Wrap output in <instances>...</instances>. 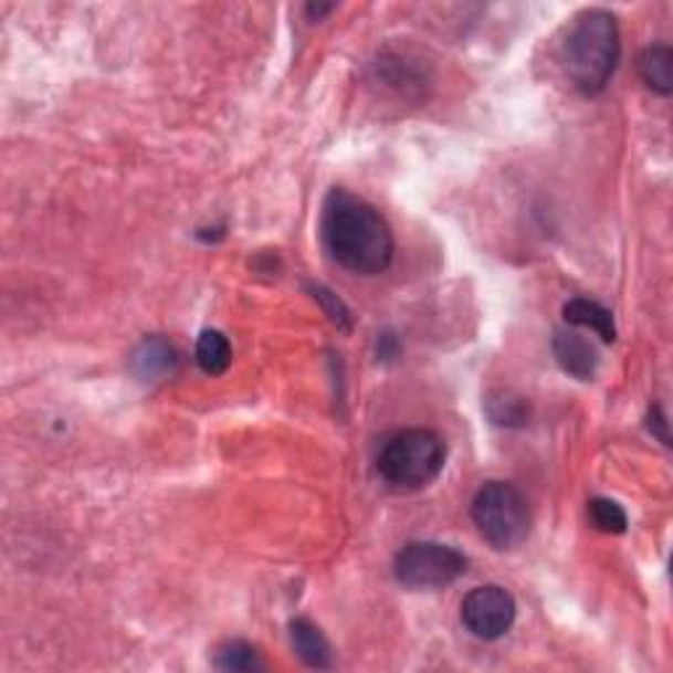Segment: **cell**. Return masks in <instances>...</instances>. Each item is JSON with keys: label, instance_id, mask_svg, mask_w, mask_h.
I'll return each mask as SVG.
<instances>
[{"label": "cell", "instance_id": "obj_1", "mask_svg": "<svg viewBox=\"0 0 673 673\" xmlns=\"http://www.w3.org/2000/svg\"><path fill=\"white\" fill-rule=\"evenodd\" d=\"M322 240L339 266L360 276L387 272L395 255L387 219L364 198L345 190H332L324 200Z\"/></svg>", "mask_w": 673, "mask_h": 673}, {"label": "cell", "instance_id": "obj_2", "mask_svg": "<svg viewBox=\"0 0 673 673\" xmlns=\"http://www.w3.org/2000/svg\"><path fill=\"white\" fill-rule=\"evenodd\" d=\"M558 59L574 90L581 95L602 93L621 61L619 19L606 9L576 13L564 32Z\"/></svg>", "mask_w": 673, "mask_h": 673}, {"label": "cell", "instance_id": "obj_3", "mask_svg": "<svg viewBox=\"0 0 673 673\" xmlns=\"http://www.w3.org/2000/svg\"><path fill=\"white\" fill-rule=\"evenodd\" d=\"M445 466V442L432 429H402L385 442L377 455L381 482L398 492L429 487Z\"/></svg>", "mask_w": 673, "mask_h": 673}, {"label": "cell", "instance_id": "obj_4", "mask_svg": "<svg viewBox=\"0 0 673 673\" xmlns=\"http://www.w3.org/2000/svg\"><path fill=\"white\" fill-rule=\"evenodd\" d=\"M471 518H474L479 534L500 553L522 547L532 529L526 497L511 482L484 484L471 503Z\"/></svg>", "mask_w": 673, "mask_h": 673}, {"label": "cell", "instance_id": "obj_5", "mask_svg": "<svg viewBox=\"0 0 673 673\" xmlns=\"http://www.w3.org/2000/svg\"><path fill=\"white\" fill-rule=\"evenodd\" d=\"M466 568V555L442 543H408L395 555V579L408 589L450 587Z\"/></svg>", "mask_w": 673, "mask_h": 673}, {"label": "cell", "instance_id": "obj_6", "mask_svg": "<svg viewBox=\"0 0 673 673\" xmlns=\"http://www.w3.org/2000/svg\"><path fill=\"white\" fill-rule=\"evenodd\" d=\"M461 621L476 640L495 642L508 634L516 621V600L497 585L476 587L461 602Z\"/></svg>", "mask_w": 673, "mask_h": 673}, {"label": "cell", "instance_id": "obj_7", "mask_svg": "<svg viewBox=\"0 0 673 673\" xmlns=\"http://www.w3.org/2000/svg\"><path fill=\"white\" fill-rule=\"evenodd\" d=\"M553 353L555 358H558L560 369L571 374L576 379L589 381L595 379V374H598L600 366L598 350H595V345L589 343V339L576 335V332H564V329L555 332Z\"/></svg>", "mask_w": 673, "mask_h": 673}, {"label": "cell", "instance_id": "obj_8", "mask_svg": "<svg viewBox=\"0 0 673 673\" xmlns=\"http://www.w3.org/2000/svg\"><path fill=\"white\" fill-rule=\"evenodd\" d=\"M177 369L175 345L164 337H148L132 353V371L140 379H161Z\"/></svg>", "mask_w": 673, "mask_h": 673}, {"label": "cell", "instance_id": "obj_9", "mask_svg": "<svg viewBox=\"0 0 673 673\" xmlns=\"http://www.w3.org/2000/svg\"><path fill=\"white\" fill-rule=\"evenodd\" d=\"M290 640L297 658L311 669H332V648L324 631L308 619H295L290 623Z\"/></svg>", "mask_w": 673, "mask_h": 673}, {"label": "cell", "instance_id": "obj_10", "mask_svg": "<svg viewBox=\"0 0 673 673\" xmlns=\"http://www.w3.org/2000/svg\"><path fill=\"white\" fill-rule=\"evenodd\" d=\"M564 316L568 324L595 332L602 343H616V337H619L613 314H610L608 308H602L600 303L587 301V297H574V301H568L564 305Z\"/></svg>", "mask_w": 673, "mask_h": 673}, {"label": "cell", "instance_id": "obj_11", "mask_svg": "<svg viewBox=\"0 0 673 673\" xmlns=\"http://www.w3.org/2000/svg\"><path fill=\"white\" fill-rule=\"evenodd\" d=\"M640 74L644 85L655 90L658 95H671L673 90V51L671 45L658 43L650 45L640 55Z\"/></svg>", "mask_w": 673, "mask_h": 673}, {"label": "cell", "instance_id": "obj_12", "mask_svg": "<svg viewBox=\"0 0 673 673\" xmlns=\"http://www.w3.org/2000/svg\"><path fill=\"white\" fill-rule=\"evenodd\" d=\"M196 364L200 371L208 377H221L232 366V345H229L227 335H221L219 329H206L198 337L196 345Z\"/></svg>", "mask_w": 673, "mask_h": 673}, {"label": "cell", "instance_id": "obj_13", "mask_svg": "<svg viewBox=\"0 0 673 673\" xmlns=\"http://www.w3.org/2000/svg\"><path fill=\"white\" fill-rule=\"evenodd\" d=\"M213 665H217L219 671H234V673L263 671V661H261L259 650L242 640L221 644V648L217 650V658H213Z\"/></svg>", "mask_w": 673, "mask_h": 673}, {"label": "cell", "instance_id": "obj_14", "mask_svg": "<svg viewBox=\"0 0 673 673\" xmlns=\"http://www.w3.org/2000/svg\"><path fill=\"white\" fill-rule=\"evenodd\" d=\"M587 513H589V522L595 524V529L606 534H623L629 526L627 511L608 497H595L592 503H589Z\"/></svg>", "mask_w": 673, "mask_h": 673}, {"label": "cell", "instance_id": "obj_15", "mask_svg": "<svg viewBox=\"0 0 673 673\" xmlns=\"http://www.w3.org/2000/svg\"><path fill=\"white\" fill-rule=\"evenodd\" d=\"M314 297H316L318 303L324 305L326 316H329L332 322H335L337 326H343V329H350L353 318H350L348 305H345L343 301H339V297H337L335 293H329V290L322 287V284H316V287H314Z\"/></svg>", "mask_w": 673, "mask_h": 673}, {"label": "cell", "instance_id": "obj_16", "mask_svg": "<svg viewBox=\"0 0 673 673\" xmlns=\"http://www.w3.org/2000/svg\"><path fill=\"white\" fill-rule=\"evenodd\" d=\"M648 421H650V424H648V427H650V432L655 434L658 440L663 442V445H671V437H669V421H665V416H663L661 408H658V406L652 408V411H650V419H648Z\"/></svg>", "mask_w": 673, "mask_h": 673}, {"label": "cell", "instance_id": "obj_17", "mask_svg": "<svg viewBox=\"0 0 673 673\" xmlns=\"http://www.w3.org/2000/svg\"><path fill=\"white\" fill-rule=\"evenodd\" d=\"M305 11H308V17H311V19H322L324 13L335 11V6H314V3H311L308 9H305Z\"/></svg>", "mask_w": 673, "mask_h": 673}]
</instances>
